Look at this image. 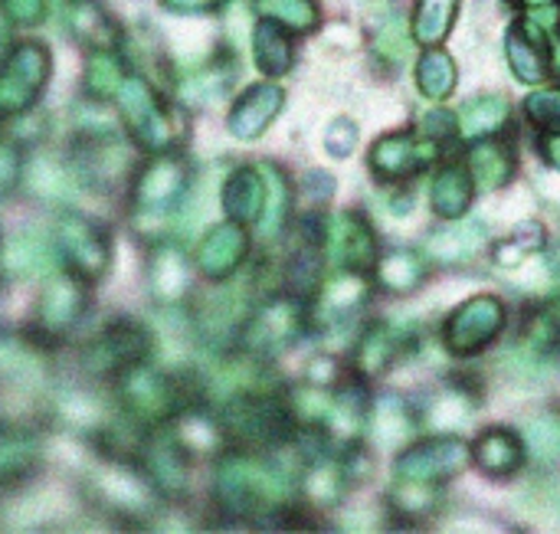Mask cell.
<instances>
[{"label":"cell","instance_id":"30","mask_svg":"<svg viewBox=\"0 0 560 534\" xmlns=\"http://www.w3.org/2000/svg\"><path fill=\"white\" fill-rule=\"evenodd\" d=\"M551 59H555V72H558V76H560V46H558V49H555V56H551Z\"/></svg>","mask_w":560,"mask_h":534},{"label":"cell","instance_id":"21","mask_svg":"<svg viewBox=\"0 0 560 534\" xmlns=\"http://www.w3.org/2000/svg\"><path fill=\"white\" fill-rule=\"evenodd\" d=\"M394 509L404 519H423L436 509V486H423V483H404L397 479V489L390 496Z\"/></svg>","mask_w":560,"mask_h":534},{"label":"cell","instance_id":"25","mask_svg":"<svg viewBox=\"0 0 560 534\" xmlns=\"http://www.w3.org/2000/svg\"><path fill=\"white\" fill-rule=\"evenodd\" d=\"M259 207H262V187H259L256 174H240L230 190V210L236 217H256Z\"/></svg>","mask_w":560,"mask_h":534},{"label":"cell","instance_id":"3","mask_svg":"<svg viewBox=\"0 0 560 534\" xmlns=\"http://www.w3.org/2000/svg\"><path fill=\"white\" fill-rule=\"evenodd\" d=\"M505 59L509 69L518 82L525 85H538L548 79L551 69V56H548V39H545V26L535 20H518L509 26L505 36Z\"/></svg>","mask_w":560,"mask_h":534},{"label":"cell","instance_id":"9","mask_svg":"<svg viewBox=\"0 0 560 534\" xmlns=\"http://www.w3.org/2000/svg\"><path fill=\"white\" fill-rule=\"evenodd\" d=\"M509 115H512V105L505 95L499 92H486V95H472L459 115H456V125L463 131V138H492L495 131H502L509 125Z\"/></svg>","mask_w":560,"mask_h":534},{"label":"cell","instance_id":"27","mask_svg":"<svg viewBox=\"0 0 560 534\" xmlns=\"http://www.w3.org/2000/svg\"><path fill=\"white\" fill-rule=\"evenodd\" d=\"M407 49H410V39L404 33V23L400 20H390L377 30V53L390 62H400L407 59Z\"/></svg>","mask_w":560,"mask_h":534},{"label":"cell","instance_id":"8","mask_svg":"<svg viewBox=\"0 0 560 534\" xmlns=\"http://www.w3.org/2000/svg\"><path fill=\"white\" fill-rule=\"evenodd\" d=\"M413 414L400 397H381L371 414H368V430L377 450H400L407 443V437L413 433Z\"/></svg>","mask_w":560,"mask_h":534},{"label":"cell","instance_id":"12","mask_svg":"<svg viewBox=\"0 0 560 534\" xmlns=\"http://www.w3.org/2000/svg\"><path fill=\"white\" fill-rule=\"evenodd\" d=\"M400 351H404V332L394 325H374L361 338L354 351V364L361 374H384L400 358Z\"/></svg>","mask_w":560,"mask_h":534},{"label":"cell","instance_id":"19","mask_svg":"<svg viewBox=\"0 0 560 534\" xmlns=\"http://www.w3.org/2000/svg\"><path fill=\"white\" fill-rule=\"evenodd\" d=\"M525 450L532 453L535 463L551 466L560 460V417L555 414H541L525 427Z\"/></svg>","mask_w":560,"mask_h":534},{"label":"cell","instance_id":"15","mask_svg":"<svg viewBox=\"0 0 560 534\" xmlns=\"http://www.w3.org/2000/svg\"><path fill=\"white\" fill-rule=\"evenodd\" d=\"M456 82H459V69H456L453 56L436 49V46H430L420 56V62H417V85H420V92L427 98H433V102H443V98H450L456 92Z\"/></svg>","mask_w":560,"mask_h":534},{"label":"cell","instance_id":"17","mask_svg":"<svg viewBox=\"0 0 560 534\" xmlns=\"http://www.w3.org/2000/svg\"><path fill=\"white\" fill-rule=\"evenodd\" d=\"M364 302H368V282L361 279V272H345L322 289V312L338 325L348 322Z\"/></svg>","mask_w":560,"mask_h":534},{"label":"cell","instance_id":"16","mask_svg":"<svg viewBox=\"0 0 560 534\" xmlns=\"http://www.w3.org/2000/svg\"><path fill=\"white\" fill-rule=\"evenodd\" d=\"M279 105H282V92H279L276 85H259V89H253V92L240 102V108H236V115H233V131L243 135V138H256V135L276 118Z\"/></svg>","mask_w":560,"mask_h":534},{"label":"cell","instance_id":"23","mask_svg":"<svg viewBox=\"0 0 560 534\" xmlns=\"http://www.w3.org/2000/svg\"><path fill=\"white\" fill-rule=\"evenodd\" d=\"M525 112L535 128H541L551 138H560V89H538L535 95H528Z\"/></svg>","mask_w":560,"mask_h":534},{"label":"cell","instance_id":"5","mask_svg":"<svg viewBox=\"0 0 560 534\" xmlns=\"http://www.w3.org/2000/svg\"><path fill=\"white\" fill-rule=\"evenodd\" d=\"M328 240L338 266H345L348 272H368L371 266H377V236L361 213H341L328 227Z\"/></svg>","mask_w":560,"mask_h":534},{"label":"cell","instance_id":"7","mask_svg":"<svg viewBox=\"0 0 560 534\" xmlns=\"http://www.w3.org/2000/svg\"><path fill=\"white\" fill-rule=\"evenodd\" d=\"M472 460L476 466L492 476V479H505V476H515L525 463V446L522 440L505 430V427H492L486 433H479L476 446H472Z\"/></svg>","mask_w":560,"mask_h":534},{"label":"cell","instance_id":"22","mask_svg":"<svg viewBox=\"0 0 560 534\" xmlns=\"http://www.w3.org/2000/svg\"><path fill=\"white\" fill-rule=\"evenodd\" d=\"M262 7L276 20H282L285 26H292L295 33H312L318 26V20H322L315 0H262Z\"/></svg>","mask_w":560,"mask_h":534},{"label":"cell","instance_id":"10","mask_svg":"<svg viewBox=\"0 0 560 534\" xmlns=\"http://www.w3.org/2000/svg\"><path fill=\"white\" fill-rule=\"evenodd\" d=\"M512 171H515V151H512V144H505L499 138H482L469 151V174H472V184L482 190L505 187Z\"/></svg>","mask_w":560,"mask_h":534},{"label":"cell","instance_id":"6","mask_svg":"<svg viewBox=\"0 0 560 534\" xmlns=\"http://www.w3.org/2000/svg\"><path fill=\"white\" fill-rule=\"evenodd\" d=\"M482 246H486V227L479 220L459 217L427 236L423 256L436 266H463V263L476 259L482 253Z\"/></svg>","mask_w":560,"mask_h":534},{"label":"cell","instance_id":"29","mask_svg":"<svg viewBox=\"0 0 560 534\" xmlns=\"http://www.w3.org/2000/svg\"><path fill=\"white\" fill-rule=\"evenodd\" d=\"M538 194L558 204L560 200V171H545V174L538 177Z\"/></svg>","mask_w":560,"mask_h":534},{"label":"cell","instance_id":"26","mask_svg":"<svg viewBox=\"0 0 560 534\" xmlns=\"http://www.w3.org/2000/svg\"><path fill=\"white\" fill-rule=\"evenodd\" d=\"M325 151L338 161L351 158V151L358 148V125L351 118H335L328 128H325Z\"/></svg>","mask_w":560,"mask_h":534},{"label":"cell","instance_id":"1","mask_svg":"<svg viewBox=\"0 0 560 534\" xmlns=\"http://www.w3.org/2000/svg\"><path fill=\"white\" fill-rule=\"evenodd\" d=\"M505 328V305L495 295H472L466 299L446 322L443 341L453 355L472 358L486 351Z\"/></svg>","mask_w":560,"mask_h":534},{"label":"cell","instance_id":"11","mask_svg":"<svg viewBox=\"0 0 560 534\" xmlns=\"http://www.w3.org/2000/svg\"><path fill=\"white\" fill-rule=\"evenodd\" d=\"M430 207L443 220H459L472 207V177L463 167H443L430 187Z\"/></svg>","mask_w":560,"mask_h":534},{"label":"cell","instance_id":"18","mask_svg":"<svg viewBox=\"0 0 560 534\" xmlns=\"http://www.w3.org/2000/svg\"><path fill=\"white\" fill-rule=\"evenodd\" d=\"M472 417V400L459 391H446V394H436L427 407V423L436 430V433H456L459 427H466Z\"/></svg>","mask_w":560,"mask_h":534},{"label":"cell","instance_id":"24","mask_svg":"<svg viewBox=\"0 0 560 534\" xmlns=\"http://www.w3.org/2000/svg\"><path fill=\"white\" fill-rule=\"evenodd\" d=\"M345 489H348V473L341 466H318L312 476H308V492L315 496V502L322 506H335L345 499Z\"/></svg>","mask_w":560,"mask_h":534},{"label":"cell","instance_id":"28","mask_svg":"<svg viewBox=\"0 0 560 534\" xmlns=\"http://www.w3.org/2000/svg\"><path fill=\"white\" fill-rule=\"evenodd\" d=\"M453 128H456V118H453L450 112H440V108H433V112L423 118L427 141H430V138H450V135H453Z\"/></svg>","mask_w":560,"mask_h":534},{"label":"cell","instance_id":"14","mask_svg":"<svg viewBox=\"0 0 560 534\" xmlns=\"http://www.w3.org/2000/svg\"><path fill=\"white\" fill-rule=\"evenodd\" d=\"M456 16H459V0H417L413 20H410V33L427 49L440 46L453 33Z\"/></svg>","mask_w":560,"mask_h":534},{"label":"cell","instance_id":"2","mask_svg":"<svg viewBox=\"0 0 560 534\" xmlns=\"http://www.w3.org/2000/svg\"><path fill=\"white\" fill-rule=\"evenodd\" d=\"M469 456L472 450L459 440V437H450V433H440L413 450H407L394 473L397 479L404 483H423V486H443L446 479L459 476L466 466H469Z\"/></svg>","mask_w":560,"mask_h":534},{"label":"cell","instance_id":"4","mask_svg":"<svg viewBox=\"0 0 560 534\" xmlns=\"http://www.w3.org/2000/svg\"><path fill=\"white\" fill-rule=\"evenodd\" d=\"M430 158H433V144L417 141L413 135H384L374 141V148L368 154L374 177H381L384 184H397V181L413 177Z\"/></svg>","mask_w":560,"mask_h":534},{"label":"cell","instance_id":"13","mask_svg":"<svg viewBox=\"0 0 560 534\" xmlns=\"http://www.w3.org/2000/svg\"><path fill=\"white\" fill-rule=\"evenodd\" d=\"M427 279V263L413 249H394L377 263V286L394 295L417 292Z\"/></svg>","mask_w":560,"mask_h":534},{"label":"cell","instance_id":"20","mask_svg":"<svg viewBox=\"0 0 560 534\" xmlns=\"http://www.w3.org/2000/svg\"><path fill=\"white\" fill-rule=\"evenodd\" d=\"M256 56H259V66L266 72H285L292 66V46L285 39V33L272 23H262L259 33H256Z\"/></svg>","mask_w":560,"mask_h":534}]
</instances>
